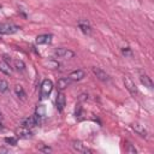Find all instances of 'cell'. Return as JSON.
<instances>
[{"label":"cell","instance_id":"6da1fadb","mask_svg":"<svg viewBox=\"0 0 154 154\" xmlns=\"http://www.w3.org/2000/svg\"><path fill=\"white\" fill-rule=\"evenodd\" d=\"M52 90H53V83H52V81L48 79V78L43 79L42 83H41V87H40V99L41 100L47 99L49 96V94L52 93Z\"/></svg>","mask_w":154,"mask_h":154},{"label":"cell","instance_id":"7a4b0ae2","mask_svg":"<svg viewBox=\"0 0 154 154\" xmlns=\"http://www.w3.org/2000/svg\"><path fill=\"white\" fill-rule=\"evenodd\" d=\"M19 30V26L13 23H0V35H12Z\"/></svg>","mask_w":154,"mask_h":154},{"label":"cell","instance_id":"3957f363","mask_svg":"<svg viewBox=\"0 0 154 154\" xmlns=\"http://www.w3.org/2000/svg\"><path fill=\"white\" fill-rule=\"evenodd\" d=\"M54 58H61V59H71L75 57V52L67 48H57L53 52Z\"/></svg>","mask_w":154,"mask_h":154},{"label":"cell","instance_id":"277c9868","mask_svg":"<svg viewBox=\"0 0 154 154\" xmlns=\"http://www.w3.org/2000/svg\"><path fill=\"white\" fill-rule=\"evenodd\" d=\"M71 146H72L73 150L77 152V153H82V154H91V153H93V150L89 149V148H88L82 141H79V140H73Z\"/></svg>","mask_w":154,"mask_h":154},{"label":"cell","instance_id":"5b68a950","mask_svg":"<svg viewBox=\"0 0 154 154\" xmlns=\"http://www.w3.org/2000/svg\"><path fill=\"white\" fill-rule=\"evenodd\" d=\"M38 124H40V117H37L36 114L28 117V118L23 119V122H22V126H25L28 129H32V128L37 126Z\"/></svg>","mask_w":154,"mask_h":154},{"label":"cell","instance_id":"8992f818","mask_svg":"<svg viewBox=\"0 0 154 154\" xmlns=\"http://www.w3.org/2000/svg\"><path fill=\"white\" fill-rule=\"evenodd\" d=\"M77 25H78L79 30L84 35H90L91 34V25H90V23H89L88 19H79L77 22Z\"/></svg>","mask_w":154,"mask_h":154},{"label":"cell","instance_id":"52a82bcc","mask_svg":"<svg viewBox=\"0 0 154 154\" xmlns=\"http://www.w3.org/2000/svg\"><path fill=\"white\" fill-rule=\"evenodd\" d=\"M124 85L126 87V89L130 91V94L131 95H137L138 94V90H137V88H136V85H135V83H134V81L129 77V76H125L124 77Z\"/></svg>","mask_w":154,"mask_h":154},{"label":"cell","instance_id":"ba28073f","mask_svg":"<svg viewBox=\"0 0 154 154\" xmlns=\"http://www.w3.org/2000/svg\"><path fill=\"white\" fill-rule=\"evenodd\" d=\"M65 103H66V97H65V94L63 91L58 93L57 95V99H55V107L59 112H63L64 107H65Z\"/></svg>","mask_w":154,"mask_h":154},{"label":"cell","instance_id":"9c48e42d","mask_svg":"<svg viewBox=\"0 0 154 154\" xmlns=\"http://www.w3.org/2000/svg\"><path fill=\"white\" fill-rule=\"evenodd\" d=\"M91 71H93V73L96 76V78L100 79V81H102V82H107V81L109 79V77H108V75L106 73V71H103V70L100 69V67H93Z\"/></svg>","mask_w":154,"mask_h":154},{"label":"cell","instance_id":"30bf717a","mask_svg":"<svg viewBox=\"0 0 154 154\" xmlns=\"http://www.w3.org/2000/svg\"><path fill=\"white\" fill-rule=\"evenodd\" d=\"M16 135L19 138H29L32 136V132L30 131V129H28L25 126H20L18 129H16Z\"/></svg>","mask_w":154,"mask_h":154},{"label":"cell","instance_id":"8fae6325","mask_svg":"<svg viewBox=\"0 0 154 154\" xmlns=\"http://www.w3.org/2000/svg\"><path fill=\"white\" fill-rule=\"evenodd\" d=\"M131 128H132V130H134L137 135H140L141 137H147L148 132H147L146 128H144L142 124H140V123H134V124L131 125Z\"/></svg>","mask_w":154,"mask_h":154},{"label":"cell","instance_id":"7c38bea8","mask_svg":"<svg viewBox=\"0 0 154 154\" xmlns=\"http://www.w3.org/2000/svg\"><path fill=\"white\" fill-rule=\"evenodd\" d=\"M52 38H53V36L51 34H42L36 37V43L37 45H48L52 42Z\"/></svg>","mask_w":154,"mask_h":154},{"label":"cell","instance_id":"4fadbf2b","mask_svg":"<svg viewBox=\"0 0 154 154\" xmlns=\"http://www.w3.org/2000/svg\"><path fill=\"white\" fill-rule=\"evenodd\" d=\"M84 76H85L84 71L78 69V70H73V71H71L70 75H69V78H70L71 81H81V79L84 78Z\"/></svg>","mask_w":154,"mask_h":154},{"label":"cell","instance_id":"5bb4252c","mask_svg":"<svg viewBox=\"0 0 154 154\" xmlns=\"http://www.w3.org/2000/svg\"><path fill=\"white\" fill-rule=\"evenodd\" d=\"M71 82H72V81H71L69 77H67V78H66V77H61V78H59L58 82H57V88H58L60 91H63L65 88H67V87L70 85Z\"/></svg>","mask_w":154,"mask_h":154},{"label":"cell","instance_id":"9a60e30c","mask_svg":"<svg viewBox=\"0 0 154 154\" xmlns=\"http://www.w3.org/2000/svg\"><path fill=\"white\" fill-rule=\"evenodd\" d=\"M140 81H141V83H142L144 87H147L148 89H153V81L150 79V77H149L148 75L141 73V75H140Z\"/></svg>","mask_w":154,"mask_h":154},{"label":"cell","instance_id":"2e32d148","mask_svg":"<svg viewBox=\"0 0 154 154\" xmlns=\"http://www.w3.org/2000/svg\"><path fill=\"white\" fill-rule=\"evenodd\" d=\"M14 94H16V96H17L18 99H20V100H25V99H26V94H25L23 87L19 85V84L14 85Z\"/></svg>","mask_w":154,"mask_h":154},{"label":"cell","instance_id":"e0dca14e","mask_svg":"<svg viewBox=\"0 0 154 154\" xmlns=\"http://www.w3.org/2000/svg\"><path fill=\"white\" fill-rule=\"evenodd\" d=\"M0 71L4 73V75H6V76H11L12 75V70H11V67H10V64L8 63H6V61H0Z\"/></svg>","mask_w":154,"mask_h":154},{"label":"cell","instance_id":"ac0fdd59","mask_svg":"<svg viewBox=\"0 0 154 154\" xmlns=\"http://www.w3.org/2000/svg\"><path fill=\"white\" fill-rule=\"evenodd\" d=\"M13 66L17 71H24L25 70V64L23 63V60H19V59L13 60Z\"/></svg>","mask_w":154,"mask_h":154},{"label":"cell","instance_id":"d6986e66","mask_svg":"<svg viewBox=\"0 0 154 154\" xmlns=\"http://www.w3.org/2000/svg\"><path fill=\"white\" fill-rule=\"evenodd\" d=\"M36 116L40 117V118L46 116V107H45V105H37V107H36Z\"/></svg>","mask_w":154,"mask_h":154},{"label":"cell","instance_id":"ffe728a7","mask_svg":"<svg viewBox=\"0 0 154 154\" xmlns=\"http://www.w3.org/2000/svg\"><path fill=\"white\" fill-rule=\"evenodd\" d=\"M8 90V83L5 79H0V93H6Z\"/></svg>","mask_w":154,"mask_h":154},{"label":"cell","instance_id":"44dd1931","mask_svg":"<svg viewBox=\"0 0 154 154\" xmlns=\"http://www.w3.org/2000/svg\"><path fill=\"white\" fill-rule=\"evenodd\" d=\"M4 141H5V143L11 144V146H16L17 144V137H5Z\"/></svg>","mask_w":154,"mask_h":154},{"label":"cell","instance_id":"7402d4cb","mask_svg":"<svg viewBox=\"0 0 154 154\" xmlns=\"http://www.w3.org/2000/svg\"><path fill=\"white\" fill-rule=\"evenodd\" d=\"M122 53H123L124 57H132V52H131V49H130L129 47L123 48V49H122Z\"/></svg>","mask_w":154,"mask_h":154},{"label":"cell","instance_id":"603a6c76","mask_svg":"<svg viewBox=\"0 0 154 154\" xmlns=\"http://www.w3.org/2000/svg\"><path fill=\"white\" fill-rule=\"evenodd\" d=\"M75 116L76 117H82V106L78 103V105H76V108H75Z\"/></svg>","mask_w":154,"mask_h":154},{"label":"cell","instance_id":"cb8c5ba5","mask_svg":"<svg viewBox=\"0 0 154 154\" xmlns=\"http://www.w3.org/2000/svg\"><path fill=\"white\" fill-rule=\"evenodd\" d=\"M126 146H128V147H126V152H128V153H130V154H136V153H137L136 148H135V147H132V144H131V143H128Z\"/></svg>","mask_w":154,"mask_h":154},{"label":"cell","instance_id":"d4e9b609","mask_svg":"<svg viewBox=\"0 0 154 154\" xmlns=\"http://www.w3.org/2000/svg\"><path fill=\"white\" fill-rule=\"evenodd\" d=\"M38 150L40 152H43V153H49V152H52V148L51 147H40Z\"/></svg>","mask_w":154,"mask_h":154},{"label":"cell","instance_id":"484cf974","mask_svg":"<svg viewBox=\"0 0 154 154\" xmlns=\"http://www.w3.org/2000/svg\"><path fill=\"white\" fill-rule=\"evenodd\" d=\"M4 61H6V63L10 64V63H11V57H8V55L5 54V55H4Z\"/></svg>","mask_w":154,"mask_h":154},{"label":"cell","instance_id":"4316f807","mask_svg":"<svg viewBox=\"0 0 154 154\" xmlns=\"http://www.w3.org/2000/svg\"><path fill=\"white\" fill-rule=\"evenodd\" d=\"M1 118H2V114H1V112H0V120H1Z\"/></svg>","mask_w":154,"mask_h":154}]
</instances>
